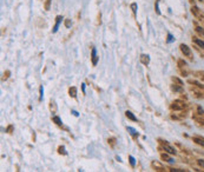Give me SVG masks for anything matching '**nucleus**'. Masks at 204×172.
<instances>
[{
    "label": "nucleus",
    "mask_w": 204,
    "mask_h": 172,
    "mask_svg": "<svg viewBox=\"0 0 204 172\" xmlns=\"http://www.w3.org/2000/svg\"><path fill=\"white\" fill-rule=\"evenodd\" d=\"M91 60H92V64H93V66H96V65H97V63H98L97 50H96L95 47H92V50H91Z\"/></svg>",
    "instance_id": "f257e3e1"
},
{
    "label": "nucleus",
    "mask_w": 204,
    "mask_h": 172,
    "mask_svg": "<svg viewBox=\"0 0 204 172\" xmlns=\"http://www.w3.org/2000/svg\"><path fill=\"white\" fill-rule=\"evenodd\" d=\"M52 120H53L58 126H61V125H63V122H61V119H60L58 116H53V117H52Z\"/></svg>",
    "instance_id": "1a4fd4ad"
},
{
    "label": "nucleus",
    "mask_w": 204,
    "mask_h": 172,
    "mask_svg": "<svg viewBox=\"0 0 204 172\" xmlns=\"http://www.w3.org/2000/svg\"><path fill=\"white\" fill-rule=\"evenodd\" d=\"M141 61L144 65H149V63H150V57L148 54H142L141 55Z\"/></svg>",
    "instance_id": "39448f33"
},
{
    "label": "nucleus",
    "mask_w": 204,
    "mask_h": 172,
    "mask_svg": "<svg viewBox=\"0 0 204 172\" xmlns=\"http://www.w3.org/2000/svg\"><path fill=\"white\" fill-rule=\"evenodd\" d=\"M129 160H130V164H131V166H135V165H136V159L133 158L132 156H130V157H129Z\"/></svg>",
    "instance_id": "f8f14e48"
},
{
    "label": "nucleus",
    "mask_w": 204,
    "mask_h": 172,
    "mask_svg": "<svg viewBox=\"0 0 204 172\" xmlns=\"http://www.w3.org/2000/svg\"><path fill=\"white\" fill-rule=\"evenodd\" d=\"M125 116H126L130 120H132V122H137V118L135 117V116H133V113H132V112H130V111H126V112H125Z\"/></svg>",
    "instance_id": "6e6552de"
},
{
    "label": "nucleus",
    "mask_w": 204,
    "mask_h": 172,
    "mask_svg": "<svg viewBox=\"0 0 204 172\" xmlns=\"http://www.w3.org/2000/svg\"><path fill=\"white\" fill-rule=\"evenodd\" d=\"M131 8H132V12H133V14H136L137 13V4L136 2H133V4H131Z\"/></svg>",
    "instance_id": "9b49d317"
},
{
    "label": "nucleus",
    "mask_w": 204,
    "mask_h": 172,
    "mask_svg": "<svg viewBox=\"0 0 204 172\" xmlns=\"http://www.w3.org/2000/svg\"><path fill=\"white\" fill-rule=\"evenodd\" d=\"M68 93H70V95L72 97V98H76L77 97V87H71L70 90H68Z\"/></svg>",
    "instance_id": "0eeeda50"
},
{
    "label": "nucleus",
    "mask_w": 204,
    "mask_h": 172,
    "mask_svg": "<svg viewBox=\"0 0 204 172\" xmlns=\"http://www.w3.org/2000/svg\"><path fill=\"white\" fill-rule=\"evenodd\" d=\"M63 21V17L61 15H58L57 18H55V25H54V27H53V30H52V32L53 33H55V32L58 31V27H59V25H60V23Z\"/></svg>",
    "instance_id": "20e7f679"
},
{
    "label": "nucleus",
    "mask_w": 204,
    "mask_h": 172,
    "mask_svg": "<svg viewBox=\"0 0 204 172\" xmlns=\"http://www.w3.org/2000/svg\"><path fill=\"white\" fill-rule=\"evenodd\" d=\"M82 90H83V92L85 93V84H82Z\"/></svg>",
    "instance_id": "412c9836"
},
{
    "label": "nucleus",
    "mask_w": 204,
    "mask_h": 172,
    "mask_svg": "<svg viewBox=\"0 0 204 172\" xmlns=\"http://www.w3.org/2000/svg\"><path fill=\"white\" fill-rule=\"evenodd\" d=\"M163 149L165 150V152H168L169 154H176L177 153V151L175 147H172L171 145H169V144H164L163 145Z\"/></svg>",
    "instance_id": "f03ea898"
},
{
    "label": "nucleus",
    "mask_w": 204,
    "mask_h": 172,
    "mask_svg": "<svg viewBox=\"0 0 204 172\" xmlns=\"http://www.w3.org/2000/svg\"><path fill=\"white\" fill-rule=\"evenodd\" d=\"M198 164H200V165H201V166H202V168H204V160H203V159H201V160H198Z\"/></svg>",
    "instance_id": "aec40b11"
},
{
    "label": "nucleus",
    "mask_w": 204,
    "mask_h": 172,
    "mask_svg": "<svg viewBox=\"0 0 204 172\" xmlns=\"http://www.w3.org/2000/svg\"><path fill=\"white\" fill-rule=\"evenodd\" d=\"M175 40V38H173V36L171 34V33H168V43H172V41Z\"/></svg>",
    "instance_id": "2eb2a0df"
},
{
    "label": "nucleus",
    "mask_w": 204,
    "mask_h": 172,
    "mask_svg": "<svg viewBox=\"0 0 204 172\" xmlns=\"http://www.w3.org/2000/svg\"><path fill=\"white\" fill-rule=\"evenodd\" d=\"M194 41H195L198 46H201L202 48H204V41L203 40H201V39H198V38H194Z\"/></svg>",
    "instance_id": "9d476101"
},
{
    "label": "nucleus",
    "mask_w": 204,
    "mask_h": 172,
    "mask_svg": "<svg viewBox=\"0 0 204 172\" xmlns=\"http://www.w3.org/2000/svg\"><path fill=\"white\" fill-rule=\"evenodd\" d=\"M126 130H127L129 132H130V134H131V136H133V137H138V136H139V133H138V132H137V130H135L133 127L127 126V127H126Z\"/></svg>",
    "instance_id": "423d86ee"
},
{
    "label": "nucleus",
    "mask_w": 204,
    "mask_h": 172,
    "mask_svg": "<svg viewBox=\"0 0 204 172\" xmlns=\"http://www.w3.org/2000/svg\"><path fill=\"white\" fill-rule=\"evenodd\" d=\"M163 159H166L169 163H173L175 160H173V158H171V157H168L166 154H163Z\"/></svg>",
    "instance_id": "ddd939ff"
},
{
    "label": "nucleus",
    "mask_w": 204,
    "mask_h": 172,
    "mask_svg": "<svg viewBox=\"0 0 204 172\" xmlns=\"http://www.w3.org/2000/svg\"><path fill=\"white\" fill-rule=\"evenodd\" d=\"M194 140H195L196 143H198L200 145H203V146H204V139H201V138H195Z\"/></svg>",
    "instance_id": "4468645a"
},
{
    "label": "nucleus",
    "mask_w": 204,
    "mask_h": 172,
    "mask_svg": "<svg viewBox=\"0 0 204 172\" xmlns=\"http://www.w3.org/2000/svg\"><path fill=\"white\" fill-rule=\"evenodd\" d=\"M65 26H66V27H71V20H70V19H66V20H65Z\"/></svg>",
    "instance_id": "f3484780"
},
{
    "label": "nucleus",
    "mask_w": 204,
    "mask_h": 172,
    "mask_svg": "<svg viewBox=\"0 0 204 172\" xmlns=\"http://www.w3.org/2000/svg\"><path fill=\"white\" fill-rule=\"evenodd\" d=\"M59 153L67 154V152H66V151H65V149H64V146H61V147H59Z\"/></svg>",
    "instance_id": "a211bd4d"
},
{
    "label": "nucleus",
    "mask_w": 204,
    "mask_h": 172,
    "mask_svg": "<svg viewBox=\"0 0 204 172\" xmlns=\"http://www.w3.org/2000/svg\"><path fill=\"white\" fill-rule=\"evenodd\" d=\"M50 4H51V0H46V2H45V9L46 11L50 9Z\"/></svg>",
    "instance_id": "dca6fc26"
},
{
    "label": "nucleus",
    "mask_w": 204,
    "mask_h": 172,
    "mask_svg": "<svg viewBox=\"0 0 204 172\" xmlns=\"http://www.w3.org/2000/svg\"><path fill=\"white\" fill-rule=\"evenodd\" d=\"M179 47H181L182 53H183V54H184V55H186V57H189V55L191 54V50H190V48H189V47H188V46H186V45H184V44H182V45L179 46Z\"/></svg>",
    "instance_id": "7ed1b4c3"
},
{
    "label": "nucleus",
    "mask_w": 204,
    "mask_h": 172,
    "mask_svg": "<svg viewBox=\"0 0 204 172\" xmlns=\"http://www.w3.org/2000/svg\"><path fill=\"white\" fill-rule=\"evenodd\" d=\"M43 95H44V87L40 86V98H39V100H43Z\"/></svg>",
    "instance_id": "6ab92c4d"
},
{
    "label": "nucleus",
    "mask_w": 204,
    "mask_h": 172,
    "mask_svg": "<svg viewBox=\"0 0 204 172\" xmlns=\"http://www.w3.org/2000/svg\"><path fill=\"white\" fill-rule=\"evenodd\" d=\"M72 113L74 114V116H76V117H78V116H79V114H78V112H77V111H72Z\"/></svg>",
    "instance_id": "4be33fe9"
}]
</instances>
